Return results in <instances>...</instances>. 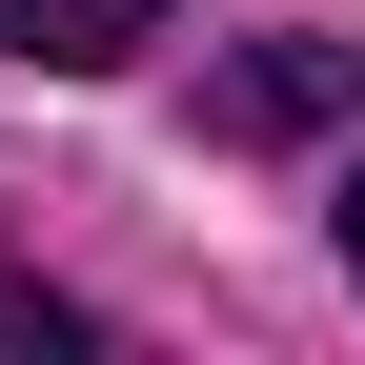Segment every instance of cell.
<instances>
[{
    "label": "cell",
    "mask_w": 365,
    "mask_h": 365,
    "mask_svg": "<svg viewBox=\"0 0 365 365\" xmlns=\"http://www.w3.org/2000/svg\"><path fill=\"white\" fill-rule=\"evenodd\" d=\"M223 143H304V122H365V41H244V61L203 81Z\"/></svg>",
    "instance_id": "1"
},
{
    "label": "cell",
    "mask_w": 365,
    "mask_h": 365,
    "mask_svg": "<svg viewBox=\"0 0 365 365\" xmlns=\"http://www.w3.org/2000/svg\"><path fill=\"white\" fill-rule=\"evenodd\" d=\"M0 41H21L41 81H122V61L163 41V0H0Z\"/></svg>",
    "instance_id": "2"
},
{
    "label": "cell",
    "mask_w": 365,
    "mask_h": 365,
    "mask_svg": "<svg viewBox=\"0 0 365 365\" xmlns=\"http://www.w3.org/2000/svg\"><path fill=\"white\" fill-rule=\"evenodd\" d=\"M81 345V304H41V284H0V365H61Z\"/></svg>",
    "instance_id": "3"
},
{
    "label": "cell",
    "mask_w": 365,
    "mask_h": 365,
    "mask_svg": "<svg viewBox=\"0 0 365 365\" xmlns=\"http://www.w3.org/2000/svg\"><path fill=\"white\" fill-rule=\"evenodd\" d=\"M345 264H365V182H345Z\"/></svg>",
    "instance_id": "4"
}]
</instances>
